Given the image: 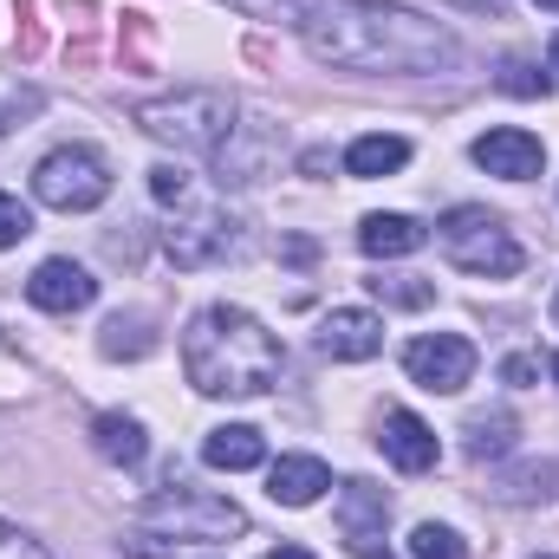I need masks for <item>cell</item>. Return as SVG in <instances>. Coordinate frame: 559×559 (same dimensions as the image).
<instances>
[{"instance_id":"cell-23","label":"cell","mask_w":559,"mask_h":559,"mask_svg":"<svg viewBox=\"0 0 559 559\" xmlns=\"http://www.w3.org/2000/svg\"><path fill=\"white\" fill-rule=\"evenodd\" d=\"M508 429H514V417H475L468 423V449H475V455H501V449L514 442Z\"/></svg>"},{"instance_id":"cell-1","label":"cell","mask_w":559,"mask_h":559,"mask_svg":"<svg viewBox=\"0 0 559 559\" xmlns=\"http://www.w3.org/2000/svg\"><path fill=\"white\" fill-rule=\"evenodd\" d=\"M248 20L286 26L319 66L332 72H391V79H423V72H455L462 46L442 20H423L391 0H228Z\"/></svg>"},{"instance_id":"cell-10","label":"cell","mask_w":559,"mask_h":559,"mask_svg":"<svg viewBox=\"0 0 559 559\" xmlns=\"http://www.w3.org/2000/svg\"><path fill=\"white\" fill-rule=\"evenodd\" d=\"M384 521H391L384 488H371V481L338 488V534H345L352 559H384Z\"/></svg>"},{"instance_id":"cell-6","label":"cell","mask_w":559,"mask_h":559,"mask_svg":"<svg viewBox=\"0 0 559 559\" xmlns=\"http://www.w3.org/2000/svg\"><path fill=\"white\" fill-rule=\"evenodd\" d=\"M33 195H39L46 209H59V215H85V209H98V202L111 195V163H105L92 143H59V150L39 156Z\"/></svg>"},{"instance_id":"cell-19","label":"cell","mask_w":559,"mask_h":559,"mask_svg":"<svg viewBox=\"0 0 559 559\" xmlns=\"http://www.w3.org/2000/svg\"><path fill=\"white\" fill-rule=\"evenodd\" d=\"M411 163V138H391V131H371L345 150V169L352 176H397Z\"/></svg>"},{"instance_id":"cell-15","label":"cell","mask_w":559,"mask_h":559,"mask_svg":"<svg viewBox=\"0 0 559 559\" xmlns=\"http://www.w3.org/2000/svg\"><path fill=\"white\" fill-rule=\"evenodd\" d=\"M325 488H332V468L319 455H280L274 468H267V495H274L280 508H312Z\"/></svg>"},{"instance_id":"cell-30","label":"cell","mask_w":559,"mask_h":559,"mask_svg":"<svg viewBox=\"0 0 559 559\" xmlns=\"http://www.w3.org/2000/svg\"><path fill=\"white\" fill-rule=\"evenodd\" d=\"M534 7H547V13H559V0H534Z\"/></svg>"},{"instance_id":"cell-12","label":"cell","mask_w":559,"mask_h":559,"mask_svg":"<svg viewBox=\"0 0 559 559\" xmlns=\"http://www.w3.org/2000/svg\"><path fill=\"white\" fill-rule=\"evenodd\" d=\"M274 169V131L267 124H235V138L215 150V182L222 189H254Z\"/></svg>"},{"instance_id":"cell-31","label":"cell","mask_w":559,"mask_h":559,"mask_svg":"<svg viewBox=\"0 0 559 559\" xmlns=\"http://www.w3.org/2000/svg\"><path fill=\"white\" fill-rule=\"evenodd\" d=\"M547 371H554V384H559V352H554V365H547Z\"/></svg>"},{"instance_id":"cell-3","label":"cell","mask_w":559,"mask_h":559,"mask_svg":"<svg viewBox=\"0 0 559 559\" xmlns=\"http://www.w3.org/2000/svg\"><path fill=\"white\" fill-rule=\"evenodd\" d=\"M235 534H248V514L228 495H209V488H182L176 481V488H163V495L143 501L138 527L124 534V554L169 559L176 547H222Z\"/></svg>"},{"instance_id":"cell-14","label":"cell","mask_w":559,"mask_h":559,"mask_svg":"<svg viewBox=\"0 0 559 559\" xmlns=\"http://www.w3.org/2000/svg\"><path fill=\"white\" fill-rule=\"evenodd\" d=\"M378 442H384V455H391V462H397L404 475H429V468H436V455H442L436 429H429V423H423L417 411H391Z\"/></svg>"},{"instance_id":"cell-33","label":"cell","mask_w":559,"mask_h":559,"mask_svg":"<svg viewBox=\"0 0 559 559\" xmlns=\"http://www.w3.org/2000/svg\"><path fill=\"white\" fill-rule=\"evenodd\" d=\"M0 131H7V111H0Z\"/></svg>"},{"instance_id":"cell-34","label":"cell","mask_w":559,"mask_h":559,"mask_svg":"<svg viewBox=\"0 0 559 559\" xmlns=\"http://www.w3.org/2000/svg\"><path fill=\"white\" fill-rule=\"evenodd\" d=\"M540 559H559V554H540Z\"/></svg>"},{"instance_id":"cell-20","label":"cell","mask_w":559,"mask_h":559,"mask_svg":"<svg viewBox=\"0 0 559 559\" xmlns=\"http://www.w3.org/2000/svg\"><path fill=\"white\" fill-rule=\"evenodd\" d=\"M98 352L105 358H138V352H150V332H143V319H105V338H98Z\"/></svg>"},{"instance_id":"cell-9","label":"cell","mask_w":559,"mask_h":559,"mask_svg":"<svg viewBox=\"0 0 559 559\" xmlns=\"http://www.w3.org/2000/svg\"><path fill=\"white\" fill-rule=\"evenodd\" d=\"M468 156H475L488 176H501V182H534V176L547 169V143L534 138V131H521V124L481 131V138L468 143Z\"/></svg>"},{"instance_id":"cell-32","label":"cell","mask_w":559,"mask_h":559,"mask_svg":"<svg viewBox=\"0 0 559 559\" xmlns=\"http://www.w3.org/2000/svg\"><path fill=\"white\" fill-rule=\"evenodd\" d=\"M554 72H559V39H554Z\"/></svg>"},{"instance_id":"cell-22","label":"cell","mask_w":559,"mask_h":559,"mask_svg":"<svg viewBox=\"0 0 559 559\" xmlns=\"http://www.w3.org/2000/svg\"><path fill=\"white\" fill-rule=\"evenodd\" d=\"M150 195H156L163 209H189V176H182L176 163H156V169H150Z\"/></svg>"},{"instance_id":"cell-18","label":"cell","mask_w":559,"mask_h":559,"mask_svg":"<svg viewBox=\"0 0 559 559\" xmlns=\"http://www.w3.org/2000/svg\"><path fill=\"white\" fill-rule=\"evenodd\" d=\"M92 449H98L111 468H138L143 455H150V436H143L138 417H124V411H105V417H92Z\"/></svg>"},{"instance_id":"cell-29","label":"cell","mask_w":559,"mask_h":559,"mask_svg":"<svg viewBox=\"0 0 559 559\" xmlns=\"http://www.w3.org/2000/svg\"><path fill=\"white\" fill-rule=\"evenodd\" d=\"M261 559H312L306 547H274V554H261Z\"/></svg>"},{"instance_id":"cell-13","label":"cell","mask_w":559,"mask_h":559,"mask_svg":"<svg viewBox=\"0 0 559 559\" xmlns=\"http://www.w3.org/2000/svg\"><path fill=\"white\" fill-rule=\"evenodd\" d=\"M26 299H33L39 312H79V306L98 299V280L85 274L79 261H39L33 280H26Z\"/></svg>"},{"instance_id":"cell-7","label":"cell","mask_w":559,"mask_h":559,"mask_svg":"<svg viewBox=\"0 0 559 559\" xmlns=\"http://www.w3.org/2000/svg\"><path fill=\"white\" fill-rule=\"evenodd\" d=\"M163 254L176 261V267H222V261H235L241 254V222L235 215H222V209H189L176 228H163Z\"/></svg>"},{"instance_id":"cell-21","label":"cell","mask_w":559,"mask_h":559,"mask_svg":"<svg viewBox=\"0 0 559 559\" xmlns=\"http://www.w3.org/2000/svg\"><path fill=\"white\" fill-rule=\"evenodd\" d=\"M462 534L455 527H436V521H423L417 534H411V559H462Z\"/></svg>"},{"instance_id":"cell-27","label":"cell","mask_w":559,"mask_h":559,"mask_svg":"<svg viewBox=\"0 0 559 559\" xmlns=\"http://www.w3.org/2000/svg\"><path fill=\"white\" fill-rule=\"evenodd\" d=\"M501 85H508V92H521V98H547V79H534V66H521V59L508 66V79H501Z\"/></svg>"},{"instance_id":"cell-8","label":"cell","mask_w":559,"mask_h":559,"mask_svg":"<svg viewBox=\"0 0 559 559\" xmlns=\"http://www.w3.org/2000/svg\"><path fill=\"white\" fill-rule=\"evenodd\" d=\"M404 371H411V384H423V391L455 397L475 378V345L462 332H423V338L404 345Z\"/></svg>"},{"instance_id":"cell-25","label":"cell","mask_w":559,"mask_h":559,"mask_svg":"<svg viewBox=\"0 0 559 559\" xmlns=\"http://www.w3.org/2000/svg\"><path fill=\"white\" fill-rule=\"evenodd\" d=\"M371 293H378V299H391V306H429V299H436V286H423V280H411V274L371 280Z\"/></svg>"},{"instance_id":"cell-5","label":"cell","mask_w":559,"mask_h":559,"mask_svg":"<svg viewBox=\"0 0 559 559\" xmlns=\"http://www.w3.org/2000/svg\"><path fill=\"white\" fill-rule=\"evenodd\" d=\"M436 235H442V254H449L462 274H475V280H514L521 274V261H527L521 241L508 235V222L488 215V209H468V202L449 209Z\"/></svg>"},{"instance_id":"cell-16","label":"cell","mask_w":559,"mask_h":559,"mask_svg":"<svg viewBox=\"0 0 559 559\" xmlns=\"http://www.w3.org/2000/svg\"><path fill=\"white\" fill-rule=\"evenodd\" d=\"M202 462H209V468H222V475L261 468V462H267V436H261V429H248V423H222V429H209Z\"/></svg>"},{"instance_id":"cell-24","label":"cell","mask_w":559,"mask_h":559,"mask_svg":"<svg viewBox=\"0 0 559 559\" xmlns=\"http://www.w3.org/2000/svg\"><path fill=\"white\" fill-rule=\"evenodd\" d=\"M26 235H33V209H26L20 195L0 189V248H20Z\"/></svg>"},{"instance_id":"cell-11","label":"cell","mask_w":559,"mask_h":559,"mask_svg":"<svg viewBox=\"0 0 559 559\" xmlns=\"http://www.w3.org/2000/svg\"><path fill=\"white\" fill-rule=\"evenodd\" d=\"M319 352L332 365H365V358L384 352V319L365 312V306H338V312L319 319Z\"/></svg>"},{"instance_id":"cell-26","label":"cell","mask_w":559,"mask_h":559,"mask_svg":"<svg viewBox=\"0 0 559 559\" xmlns=\"http://www.w3.org/2000/svg\"><path fill=\"white\" fill-rule=\"evenodd\" d=\"M0 559H52L26 527H13V521H0Z\"/></svg>"},{"instance_id":"cell-2","label":"cell","mask_w":559,"mask_h":559,"mask_svg":"<svg viewBox=\"0 0 559 559\" xmlns=\"http://www.w3.org/2000/svg\"><path fill=\"white\" fill-rule=\"evenodd\" d=\"M182 371L202 397H267L286 371V345L241 306H202L182 332Z\"/></svg>"},{"instance_id":"cell-4","label":"cell","mask_w":559,"mask_h":559,"mask_svg":"<svg viewBox=\"0 0 559 559\" xmlns=\"http://www.w3.org/2000/svg\"><path fill=\"white\" fill-rule=\"evenodd\" d=\"M143 138L169 143V150H195V156H215L222 143L235 138L241 124V105L215 85H189V92H169V98H150L138 105Z\"/></svg>"},{"instance_id":"cell-17","label":"cell","mask_w":559,"mask_h":559,"mask_svg":"<svg viewBox=\"0 0 559 559\" xmlns=\"http://www.w3.org/2000/svg\"><path fill=\"white\" fill-rule=\"evenodd\" d=\"M423 241V222H411V215H365L358 222V248L371 254V261H404V254H417Z\"/></svg>"},{"instance_id":"cell-28","label":"cell","mask_w":559,"mask_h":559,"mask_svg":"<svg viewBox=\"0 0 559 559\" xmlns=\"http://www.w3.org/2000/svg\"><path fill=\"white\" fill-rule=\"evenodd\" d=\"M534 371H540V365H534V358H508V365H501V378H508V384H527V378H534Z\"/></svg>"}]
</instances>
